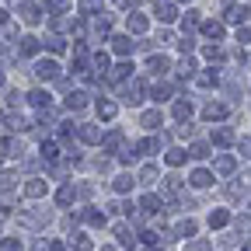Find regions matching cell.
<instances>
[{
  "label": "cell",
  "instance_id": "31",
  "mask_svg": "<svg viewBox=\"0 0 251 251\" xmlns=\"http://www.w3.org/2000/svg\"><path fill=\"white\" fill-rule=\"evenodd\" d=\"M140 181H143V185H153V181H157V168H153V164H147V168L140 171Z\"/></svg>",
  "mask_w": 251,
  "mask_h": 251
},
{
  "label": "cell",
  "instance_id": "7",
  "mask_svg": "<svg viewBox=\"0 0 251 251\" xmlns=\"http://www.w3.org/2000/svg\"><path fill=\"white\" fill-rule=\"evenodd\" d=\"M188 181H192L196 188H209V185H213V171H202V168H199V171H192V178H188Z\"/></svg>",
  "mask_w": 251,
  "mask_h": 251
},
{
  "label": "cell",
  "instance_id": "47",
  "mask_svg": "<svg viewBox=\"0 0 251 251\" xmlns=\"http://www.w3.org/2000/svg\"><path fill=\"white\" fill-rule=\"evenodd\" d=\"M196 25H199V18H196V11H188V14H185V28H196Z\"/></svg>",
  "mask_w": 251,
  "mask_h": 251
},
{
  "label": "cell",
  "instance_id": "41",
  "mask_svg": "<svg viewBox=\"0 0 251 251\" xmlns=\"http://www.w3.org/2000/svg\"><path fill=\"white\" fill-rule=\"evenodd\" d=\"M0 251H21V244L14 237H4V241H0Z\"/></svg>",
  "mask_w": 251,
  "mask_h": 251
},
{
  "label": "cell",
  "instance_id": "29",
  "mask_svg": "<svg viewBox=\"0 0 251 251\" xmlns=\"http://www.w3.org/2000/svg\"><path fill=\"white\" fill-rule=\"evenodd\" d=\"M188 157L202 161V157H209V147H206V143H192V147H188Z\"/></svg>",
  "mask_w": 251,
  "mask_h": 251
},
{
  "label": "cell",
  "instance_id": "39",
  "mask_svg": "<svg viewBox=\"0 0 251 251\" xmlns=\"http://www.w3.org/2000/svg\"><path fill=\"white\" fill-rule=\"evenodd\" d=\"M46 46H49L52 52H63V49H67V46H63V39H59V35H49V39H46Z\"/></svg>",
  "mask_w": 251,
  "mask_h": 251
},
{
  "label": "cell",
  "instance_id": "40",
  "mask_svg": "<svg viewBox=\"0 0 251 251\" xmlns=\"http://www.w3.org/2000/svg\"><path fill=\"white\" fill-rule=\"evenodd\" d=\"M119 161H122V164H133V161H136V153H133L129 147H122V150H119Z\"/></svg>",
  "mask_w": 251,
  "mask_h": 251
},
{
  "label": "cell",
  "instance_id": "45",
  "mask_svg": "<svg viewBox=\"0 0 251 251\" xmlns=\"http://www.w3.org/2000/svg\"><path fill=\"white\" fill-rule=\"evenodd\" d=\"M168 94H171V87H157L153 98H157V101H168Z\"/></svg>",
  "mask_w": 251,
  "mask_h": 251
},
{
  "label": "cell",
  "instance_id": "5",
  "mask_svg": "<svg viewBox=\"0 0 251 251\" xmlns=\"http://www.w3.org/2000/svg\"><path fill=\"white\" fill-rule=\"evenodd\" d=\"M133 46H136V42H129V35H115V39H112V49H115L119 56H129Z\"/></svg>",
  "mask_w": 251,
  "mask_h": 251
},
{
  "label": "cell",
  "instance_id": "21",
  "mask_svg": "<svg viewBox=\"0 0 251 251\" xmlns=\"http://www.w3.org/2000/svg\"><path fill=\"white\" fill-rule=\"evenodd\" d=\"M101 147H105V150H119V147H122V133L115 129V133H108V136H101Z\"/></svg>",
  "mask_w": 251,
  "mask_h": 251
},
{
  "label": "cell",
  "instance_id": "42",
  "mask_svg": "<svg viewBox=\"0 0 251 251\" xmlns=\"http://www.w3.org/2000/svg\"><path fill=\"white\" fill-rule=\"evenodd\" d=\"M14 185H18V178H14L11 171H7V175H0V188H14Z\"/></svg>",
  "mask_w": 251,
  "mask_h": 251
},
{
  "label": "cell",
  "instance_id": "6",
  "mask_svg": "<svg viewBox=\"0 0 251 251\" xmlns=\"http://www.w3.org/2000/svg\"><path fill=\"white\" fill-rule=\"evenodd\" d=\"M77 136H80L84 143H101V133H98V126H80V129H77Z\"/></svg>",
  "mask_w": 251,
  "mask_h": 251
},
{
  "label": "cell",
  "instance_id": "3",
  "mask_svg": "<svg viewBox=\"0 0 251 251\" xmlns=\"http://www.w3.org/2000/svg\"><path fill=\"white\" fill-rule=\"evenodd\" d=\"M234 168H237V161H234L230 153H224V157H216V161H213V171L216 175H234Z\"/></svg>",
  "mask_w": 251,
  "mask_h": 251
},
{
  "label": "cell",
  "instance_id": "2",
  "mask_svg": "<svg viewBox=\"0 0 251 251\" xmlns=\"http://www.w3.org/2000/svg\"><path fill=\"white\" fill-rule=\"evenodd\" d=\"M35 77H39V80H56V77H59V67H56L52 59H42L39 67H35Z\"/></svg>",
  "mask_w": 251,
  "mask_h": 251
},
{
  "label": "cell",
  "instance_id": "20",
  "mask_svg": "<svg viewBox=\"0 0 251 251\" xmlns=\"http://www.w3.org/2000/svg\"><path fill=\"white\" fill-rule=\"evenodd\" d=\"M171 112H175V119H178V122H188V115H192V105H188V101H175V108H171Z\"/></svg>",
  "mask_w": 251,
  "mask_h": 251
},
{
  "label": "cell",
  "instance_id": "30",
  "mask_svg": "<svg viewBox=\"0 0 251 251\" xmlns=\"http://www.w3.org/2000/svg\"><path fill=\"white\" fill-rule=\"evenodd\" d=\"M133 188V175H119L115 178V192H129Z\"/></svg>",
  "mask_w": 251,
  "mask_h": 251
},
{
  "label": "cell",
  "instance_id": "55",
  "mask_svg": "<svg viewBox=\"0 0 251 251\" xmlns=\"http://www.w3.org/2000/svg\"><path fill=\"white\" fill-rule=\"evenodd\" d=\"M150 251H157V248H150Z\"/></svg>",
  "mask_w": 251,
  "mask_h": 251
},
{
  "label": "cell",
  "instance_id": "50",
  "mask_svg": "<svg viewBox=\"0 0 251 251\" xmlns=\"http://www.w3.org/2000/svg\"><path fill=\"white\" fill-rule=\"evenodd\" d=\"M31 251H49V248H46V241H35V244H31Z\"/></svg>",
  "mask_w": 251,
  "mask_h": 251
},
{
  "label": "cell",
  "instance_id": "9",
  "mask_svg": "<svg viewBox=\"0 0 251 251\" xmlns=\"http://www.w3.org/2000/svg\"><path fill=\"white\" fill-rule=\"evenodd\" d=\"M171 234H175V237H192V234H196V220H181V224H175Z\"/></svg>",
  "mask_w": 251,
  "mask_h": 251
},
{
  "label": "cell",
  "instance_id": "32",
  "mask_svg": "<svg viewBox=\"0 0 251 251\" xmlns=\"http://www.w3.org/2000/svg\"><path fill=\"white\" fill-rule=\"evenodd\" d=\"M115 237H119L122 244H133V234H129V227H126V224H115Z\"/></svg>",
  "mask_w": 251,
  "mask_h": 251
},
{
  "label": "cell",
  "instance_id": "44",
  "mask_svg": "<svg viewBox=\"0 0 251 251\" xmlns=\"http://www.w3.org/2000/svg\"><path fill=\"white\" fill-rule=\"evenodd\" d=\"M202 52H206V59H220V56H224V52H220V46H206Z\"/></svg>",
  "mask_w": 251,
  "mask_h": 251
},
{
  "label": "cell",
  "instance_id": "24",
  "mask_svg": "<svg viewBox=\"0 0 251 251\" xmlns=\"http://www.w3.org/2000/svg\"><path fill=\"white\" fill-rule=\"evenodd\" d=\"M28 101H31V105H39V108H49V91H31V94H28Z\"/></svg>",
  "mask_w": 251,
  "mask_h": 251
},
{
  "label": "cell",
  "instance_id": "33",
  "mask_svg": "<svg viewBox=\"0 0 251 251\" xmlns=\"http://www.w3.org/2000/svg\"><path fill=\"white\" fill-rule=\"evenodd\" d=\"M164 70H168V59L164 56H153L150 59V74H164Z\"/></svg>",
  "mask_w": 251,
  "mask_h": 251
},
{
  "label": "cell",
  "instance_id": "26",
  "mask_svg": "<svg viewBox=\"0 0 251 251\" xmlns=\"http://www.w3.org/2000/svg\"><path fill=\"white\" fill-rule=\"evenodd\" d=\"M216 80H220V77H216V70H206V74H199V77H196V84H199V87H216Z\"/></svg>",
  "mask_w": 251,
  "mask_h": 251
},
{
  "label": "cell",
  "instance_id": "15",
  "mask_svg": "<svg viewBox=\"0 0 251 251\" xmlns=\"http://www.w3.org/2000/svg\"><path fill=\"white\" fill-rule=\"evenodd\" d=\"M227 21L230 25H244L248 21V7H227Z\"/></svg>",
  "mask_w": 251,
  "mask_h": 251
},
{
  "label": "cell",
  "instance_id": "38",
  "mask_svg": "<svg viewBox=\"0 0 251 251\" xmlns=\"http://www.w3.org/2000/svg\"><path fill=\"white\" fill-rule=\"evenodd\" d=\"M234 230H237V234H248V230H251V220H248V216H237V220H234Z\"/></svg>",
  "mask_w": 251,
  "mask_h": 251
},
{
  "label": "cell",
  "instance_id": "53",
  "mask_svg": "<svg viewBox=\"0 0 251 251\" xmlns=\"http://www.w3.org/2000/svg\"><path fill=\"white\" fill-rule=\"evenodd\" d=\"M241 251H251V244H244V248H241Z\"/></svg>",
  "mask_w": 251,
  "mask_h": 251
},
{
  "label": "cell",
  "instance_id": "4",
  "mask_svg": "<svg viewBox=\"0 0 251 251\" xmlns=\"http://www.w3.org/2000/svg\"><path fill=\"white\" fill-rule=\"evenodd\" d=\"M25 196H28V199H42V196H46V181H42V178H31V181L25 185Z\"/></svg>",
  "mask_w": 251,
  "mask_h": 251
},
{
  "label": "cell",
  "instance_id": "19",
  "mask_svg": "<svg viewBox=\"0 0 251 251\" xmlns=\"http://www.w3.org/2000/svg\"><path fill=\"white\" fill-rule=\"evenodd\" d=\"M74 196H77V192H74V185H63L59 192H56V202H59V206H70V202H74Z\"/></svg>",
  "mask_w": 251,
  "mask_h": 251
},
{
  "label": "cell",
  "instance_id": "48",
  "mask_svg": "<svg viewBox=\"0 0 251 251\" xmlns=\"http://www.w3.org/2000/svg\"><path fill=\"white\" fill-rule=\"evenodd\" d=\"M178 185H181V181H178L175 175H171V178H164V188H168V192H175V188H178Z\"/></svg>",
  "mask_w": 251,
  "mask_h": 251
},
{
  "label": "cell",
  "instance_id": "34",
  "mask_svg": "<svg viewBox=\"0 0 251 251\" xmlns=\"http://www.w3.org/2000/svg\"><path fill=\"white\" fill-rule=\"evenodd\" d=\"M157 18H161V21H175V4H161V7H157Z\"/></svg>",
  "mask_w": 251,
  "mask_h": 251
},
{
  "label": "cell",
  "instance_id": "49",
  "mask_svg": "<svg viewBox=\"0 0 251 251\" xmlns=\"http://www.w3.org/2000/svg\"><path fill=\"white\" fill-rule=\"evenodd\" d=\"M241 153H244V157H251V140H241Z\"/></svg>",
  "mask_w": 251,
  "mask_h": 251
},
{
  "label": "cell",
  "instance_id": "25",
  "mask_svg": "<svg viewBox=\"0 0 251 251\" xmlns=\"http://www.w3.org/2000/svg\"><path fill=\"white\" fill-rule=\"evenodd\" d=\"M202 31H206L209 39H224V25H220V21H206V25H202Z\"/></svg>",
  "mask_w": 251,
  "mask_h": 251
},
{
  "label": "cell",
  "instance_id": "23",
  "mask_svg": "<svg viewBox=\"0 0 251 251\" xmlns=\"http://www.w3.org/2000/svg\"><path fill=\"white\" fill-rule=\"evenodd\" d=\"M56 157H59V147L56 143H42V161L46 164H56Z\"/></svg>",
  "mask_w": 251,
  "mask_h": 251
},
{
  "label": "cell",
  "instance_id": "13",
  "mask_svg": "<svg viewBox=\"0 0 251 251\" xmlns=\"http://www.w3.org/2000/svg\"><path fill=\"white\" fill-rule=\"evenodd\" d=\"M230 224V213L227 209H213L209 213V227H227Z\"/></svg>",
  "mask_w": 251,
  "mask_h": 251
},
{
  "label": "cell",
  "instance_id": "22",
  "mask_svg": "<svg viewBox=\"0 0 251 251\" xmlns=\"http://www.w3.org/2000/svg\"><path fill=\"white\" fill-rule=\"evenodd\" d=\"M21 18H25L28 25H35L42 14H39V7H35V4H21Z\"/></svg>",
  "mask_w": 251,
  "mask_h": 251
},
{
  "label": "cell",
  "instance_id": "43",
  "mask_svg": "<svg viewBox=\"0 0 251 251\" xmlns=\"http://www.w3.org/2000/svg\"><path fill=\"white\" fill-rule=\"evenodd\" d=\"M185 251H209V241H188Z\"/></svg>",
  "mask_w": 251,
  "mask_h": 251
},
{
  "label": "cell",
  "instance_id": "17",
  "mask_svg": "<svg viewBox=\"0 0 251 251\" xmlns=\"http://www.w3.org/2000/svg\"><path fill=\"white\" fill-rule=\"evenodd\" d=\"M185 157H188V153H185V150H181V147H171V150H168V153H164V161H168V164H171V168H178V164H181V161H185Z\"/></svg>",
  "mask_w": 251,
  "mask_h": 251
},
{
  "label": "cell",
  "instance_id": "52",
  "mask_svg": "<svg viewBox=\"0 0 251 251\" xmlns=\"http://www.w3.org/2000/svg\"><path fill=\"white\" fill-rule=\"evenodd\" d=\"M4 21H7V11H4V7H0V25H4Z\"/></svg>",
  "mask_w": 251,
  "mask_h": 251
},
{
  "label": "cell",
  "instance_id": "16",
  "mask_svg": "<svg viewBox=\"0 0 251 251\" xmlns=\"http://www.w3.org/2000/svg\"><path fill=\"white\" fill-rule=\"evenodd\" d=\"M18 49H21V52H25V56H35V52H39V39H35V35H25V39H21V46H18Z\"/></svg>",
  "mask_w": 251,
  "mask_h": 251
},
{
  "label": "cell",
  "instance_id": "46",
  "mask_svg": "<svg viewBox=\"0 0 251 251\" xmlns=\"http://www.w3.org/2000/svg\"><path fill=\"white\" fill-rule=\"evenodd\" d=\"M140 237H143V244H150V248H153V244H157V234H153V230H143V234H140Z\"/></svg>",
  "mask_w": 251,
  "mask_h": 251
},
{
  "label": "cell",
  "instance_id": "27",
  "mask_svg": "<svg viewBox=\"0 0 251 251\" xmlns=\"http://www.w3.org/2000/svg\"><path fill=\"white\" fill-rule=\"evenodd\" d=\"M115 112H119L115 101H98V115H101V119H115Z\"/></svg>",
  "mask_w": 251,
  "mask_h": 251
},
{
  "label": "cell",
  "instance_id": "37",
  "mask_svg": "<svg viewBox=\"0 0 251 251\" xmlns=\"http://www.w3.org/2000/svg\"><path fill=\"white\" fill-rule=\"evenodd\" d=\"M129 31H147V18L143 14H133L129 18Z\"/></svg>",
  "mask_w": 251,
  "mask_h": 251
},
{
  "label": "cell",
  "instance_id": "8",
  "mask_svg": "<svg viewBox=\"0 0 251 251\" xmlns=\"http://www.w3.org/2000/svg\"><path fill=\"white\" fill-rule=\"evenodd\" d=\"M80 220H84V224H91V227H105V213H98V209H84Z\"/></svg>",
  "mask_w": 251,
  "mask_h": 251
},
{
  "label": "cell",
  "instance_id": "36",
  "mask_svg": "<svg viewBox=\"0 0 251 251\" xmlns=\"http://www.w3.org/2000/svg\"><path fill=\"white\" fill-rule=\"evenodd\" d=\"M143 126H147V129H157V126H161V112H147L143 115Z\"/></svg>",
  "mask_w": 251,
  "mask_h": 251
},
{
  "label": "cell",
  "instance_id": "11",
  "mask_svg": "<svg viewBox=\"0 0 251 251\" xmlns=\"http://www.w3.org/2000/svg\"><path fill=\"white\" fill-rule=\"evenodd\" d=\"M213 143H216V147H230V143H234V133L220 126V129H213Z\"/></svg>",
  "mask_w": 251,
  "mask_h": 251
},
{
  "label": "cell",
  "instance_id": "1",
  "mask_svg": "<svg viewBox=\"0 0 251 251\" xmlns=\"http://www.w3.org/2000/svg\"><path fill=\"white\" fill-rule=\"evenodd\" d=\"M122 98L129 101V105H140V101L147 98V84H143V80H133V84H126V91H122Z\"/></svg>",
  "mask_w": 251,
  "mask_h": 251
},
{
  "label": "cell",
  "instance_id": "12",
  "mask_svg": "<svg viewBox=\"0 0 251 251\" xmlns=\"http://www.w3.org/2000/svg\"><path fill=\"white\" fill-rule=\"evenodd\" d=\"M84 105H87V94H84V91H74L70 98H67V108H70V112H80Z\"/></svg>",
  "mask_w": 251,
  "mask_h": 251
},
{
  "label": "cell",
  "instance_id": "28",
  "mask_svg": "<svg viewBox=\"0 0 251 251\" xmlns=\"http://www.w3.org/2000/svg\"><path fill=\"white\" fill-rule=\"evenodd\" d=\"M70 248H74V251H91V237H84V234H74Z\"/></svg>",
  "mask_w": 251,
  "mask_h": 251
},
{
  "label": "cell",
  "instance_id": "10",
  "mask_svg": "<svg viewBox=\"0 0 251 251\" xmlns=\"http://www.w3.org/2000/svg\"><path fill=\"white\" fill-rule=\"evenodd\" d=\"M129 74H133V63H119V67L108 70V80H126Z\"/></svg>",
  "mask_w": 251,
  "mask_h": 251
},
{
  "label": "cell",
  "instance_id": "18",
  "mask_svg": "<svg viewBox=\"0 0 251 251\" xmlns=\"http://www.w3.org/2000/svg\"><path fill=\"white\" fill-rule=\"evenodd\" d=\"M140 206H143V213H157V209H161V196H153V192H150V196L140 199Z\"/></svg>",
  "mask_w": 251,
  "mask_h": 251
},
{
  "label": "cell",
  "instance_id": "51",
  "mask_svg": "<svg viewBox=\"0 0 251 251\" xmlns=\"http://www.w3.org/2000/svg\"><path fill=\"white\" fill-rule=\"evenodd\" d=\"M49 251H67V244H59V241H52V244H49Z\"/></svg>",
  "mask_w": 251,
  "mask_h": 251
},
{
  "label": "cell",
  "instance_id": "35",
  "mask_svg": "<svg viewBox=\"0 0 251 251\" xmlns=\"http://www.w3.org/2000/svg\"><path fill=\"white\" fill-rule=\"evenodd\" d=\"M94 70H98V77H101V74H108V56H105V52L94 56Z\"/></svg>",
  "mask_w": 251,
  "mask_h": 251
},
{
  "label": "cell",
  "instance_id": "14",
  "mask_svg": "<svg viewBox=\"0 0 251 251\" xmlns=\"http://www.w3.org/2000/svg\"><path fill=\"white\" fill-rule=\"evenodd\" d=\"M224 115H227V105H206V108H202V119H206V122L224 119Z\"/></svg>",
  "mask_w": 251,
  "mask_h": 251
},
{
  "label": "cell",
  "instance_id": "54",
  "mask_svg": "<svg viewBox=\"0 0 251 251\" xmlns=\"http://www.w3.org/2000/svg\"><path fill=\"white\" fill-rule=\"evenodd\" d=\"M0 84H4V74H0Z\"/></svg>",
  "mask_w": 251,
  "mask_h": 251
}]
</instances>
